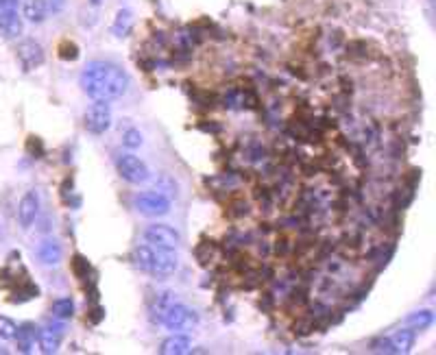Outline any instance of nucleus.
Segmentation results:
<instances>
[{"label": "nucleus", "instance_id": "nucleus-1", "mask_svg": "<svg viewBox=\"0 0 436 355\" xmlns=\"http://www.w3.org/2000/svg\"><path fill=\"white\" fill-rule=\"evenodd\" d=\"M83 92L92 100H116L129 89V74L112 61H90L79 76Z\"/></svg>", "mask_w": 436, "mask_h": 355}, {"label": "nucleus", "instance_id": "nucleus-2", "mask_svg": "<svg viewBox=\"0 0 436 355\" xmlns=\"http://www.w3.org/2000/svg\"><path fill=\"white\" fill-rule=\"evenodd\" d=\"M134 264L153 275V277H170L179 268V257L168 248H155L151 244H140L134 248Z\"/></svg>", "mask_w": 436, "mask_h": 355}, {"label": "nucleus", "instance_id": "nucleus-3", "mask_svg": "<svg viewBox=\"0 0 436 355\" xmlns=\"http://www.w3.org/2000/svg\"><path fill=\"white\" fill-rule=\"evenodd\" d=\"M116 170L127 183H134V186H140V183H147L151 179V170L144 164L138 155L134 153H123L116 157Z\"/></svg>", "mask_w": 436, "mask_h": 355}, {"label": "nucleus", "instance_id": "nucleus-4", "mask_svg": "<svg viewBox=\"0 0 436 355\" xmlns=\"http://www.w3.org/2000/svg\"><path fill=\"white\" fill-rule=\"evenodd\" d=\"M168 332H188L192 327L199 325V314H196L192 308L181 305V303H173L160 321Z\"/></svg>", "mask_w": 436, "mask_h": 355}, {"label": "nucleus", "instance_id": "nucleus-5", "mask_svg": "<svg viewBox=\"0 0 436 355\" xmlns=\"http://www.w3.org/2000/svg\"><path fill=\"white\" fill-rule=\"evenodd\" d=\"M142 238L147 244H151L155 248H168V251H177V246L181 244V233L175 227L164 225V222L149 225L144 229Z\"/></svg>", "mask_w": 436, "mask_h": 355}, {"label": "nucleus", "instance_id": "nucleus-6", "mask_svg": "<svg viewBox=\"0 0 436 355\" xmlns=\"http://www.w3.org/2000/svg\"><path fill=\"white\" fill-rule=\"evenodd\" d=\"M83 125L90 133L103 136L112 129V107L105 100H94L83 116Z\"/></svg>", "mask_w": 436, "mask_h": 355}, {"label": "nucleus", "instance_id": "nucleus-7", "mask_svg": "<svg viewBox=\"0 0 436 355\" xmlns=\"http://www.w3.org/2000/svg\"><path fill=\"white\" fill-rule=\"evenodd\" d=\"M136 209L142 216L162 218L170 212V199L160 192H142L136 196Z\"/></svg>", "mask_w": 436, "mask_h": 355}, {"label": "nucleus", "instance_id": "nucleus-8", "mask_svg": "<svg viewBox=\"0 0 436 355\" xmlns=\"http://www.w3.org/2000/svg\"><path fill=\"white\" fill-rule=\"evenodd\" d=\"M16 59L24 72H33L44 63V48L35 39H24L16 48Z\"/></svg>", "mask_w": 436, "mask_h": 355}, {"label": "nucleus", "instance_id": "nucleus-9", "mask_svg": "<svg viewBox=\"0 0 436 355\" xmlns=\"http://www.w3.org/2000/svg\"><path fill=\"white\" fill-rule=\"evenodd\" d=\"M39 194L35 190L24 192V196L20 199L18 205V220H20V227L22 229H31V225L37 220L39 216Z\"/></svg>", "mask_w": 436, "mask_h": 355}, {"label": "nucleus", "instance_id": "nucleus-10", "mask_svg": "<svg viewBox=\"0 0 436 355\" xmlns=\"http://www.w3.org/2000/svg\"><path fill=\"white\" fill-rule=\"evenodd\" d=\"M24 18L20 11H0V35L5 39H16L22 35Z\"/></svg>", "mask_w": 436, "mask_h": 355}, {"label": "nucleus", "instance_id": "nucleus-11", "mask_svg": "<svg viewBox=\"0 0 436 355\" xmlns=\"http://www.w3.org/2000/svg\"><path fill=\"white\" fill-rule=\"evenodd\" d=\"M37 257L44 266H57L63 257V251L57 240H44L37 246Z\"/></svg>", "mask_w": 436, "mask_h": 355}, {"label": "nucleus", "instance_id": "nucleus-12", "mask_svg": "<svg viewBox=\"0 0 436 355\" xmlns=\"http://www.w3.org/2000/svg\"><path fill=\"white\" fill-rule=\"evenodd\" d=\"M37 334H39V330L35 325H31V323H26V325H22V327H18V332H16V345H18V351L20 353H31L33 349H35V340H37Z\"/></svg>", "mask_w": 436, "mask_h": 355}, {"label": "nucleus", "instance_id": "nucleus-13", "mask_svg": "<svg viewBox=\"0 0 436 355\" xmlns=\"http://www.w3.org/2000/svg\"><path fill=\"white\" fill-rule=\"evenodd\" d=\"M192 351V343L188 336H170L166 338L164 343L160 345V353L162 355H183V353H190Z\"/></svg>", "mask_w": 436, "mask_h": 355}, {"label": "nucleus", "instance_id": "nucleus-14", "mask_svg": "<svg viewBox=\"0 0 436 355\" xmlns=\"http://www.w3.org/2000/svg\"><path fill=\"white\" fill-rule=\"evenodd\" d=\"M415 340H417V334L413 330H399L397 334H393L388 338L391 343V353H411V349L415 347Z\"/></svg>", "mask_w": 436, "mask_h": 355}, {"label": "nucleus", "instance_id": "nucleus-15", "mask_svg": "<svg viewBox=\"0 0 436 355\" xmlns=\"http://www.w3.org/2000/svg\"><path fill=\"white\" fill-rule=\"evenodd\" d=\"M59 343H61V334L55 332L52 327H46V330H39L37 334V345L39 351L50 355V353H57L59 351Z\"/></svg>", "mask_w": 436, "mask_h": 355}, {"label": "nucleus", "instance_id": "nucleus-16", "mask_svg": "<svg viewBox=\"0 0 436 355\" xmlns=\"http://www.w3.org/2000/svg\"><path fill=\"white\" fill-rule=\"evenodd\" d=\"M22 16L31 24H42L48 18V11L42 0H24L22 3Z\"/></svg>", "mask_w": 436, "mask_h": 355}, {"label": "nucleus", "instance_id": "nucleus-17", "mask_svg": "<svg viewBox=\"0 0 436 355\" xmlns=\"http://www.w3.org/2000/svg\"><path fill=\"white\" fill-rule=\"evenodd\" d=\"M432 323H434V314L430 310L413 312L411 316L404 321V325L408 327V330H413V332H424V330H428Z\"/></svg>", "mask_w": 436, "mask_h": 355}, {"label": "nucleus", "instance_id": "nucleus-18", "mask_svg": "<svg viewBox=\"0 0 436 355\" xmlns=\"http://www.w3.org/2000/svg\"><path fill=\"white\" fill-rule=\"evenodd\" d=\"M131 29H134V13H131L129 9H121L116 13V20L112 24V31L116 37H127L131 33Z\"/></svg>", "mask_w": 436, "mask_h": 355}, {"label": "nucleus", "instance_id": "nucleus-19", "mask_svg": "<svg viewBox=\"0 0 436 355\" xmlns=\"http://www.w3.org/2000/svg\"><path fill=\"white\" fill-rule=\"evenodd\" d=\"M52 316L57 321H68L74 316V301L70 297H61L52 301Z\"/></svg>", "mask_w": 436, "mask_h": 355}, {"label": "nucleus", "instance_id": "nucleus-20", "mask_svg": "<svg viewBox=\"0 0 436 355\" xmlns=\"http://www.w3.org/2000/svg\"><path fill=\"white\" fill-rule=\"evenodd\" d=\"M18 332V325L7 316H0V340H13Z\"/></svg>", "mask_w": 436, "mask_h": 355}, {"label": "nucleus", "instance_id": "nucleus-21", "mask_svg": "<svg viewBox=\"0 0 436 355\" xmlns=\"http://www.w3.org/2000/svg\"><path fill=\"white\" fill-rule=\"evenodd\" d=\"M123 144L129 149V151H134V149H138L140 144H142V133L138 129H129V131H125V136H123Z\"/></svg>", "mask_w": 436, "mask_h": 355}, {"label": "nucleus", "instance_id": "nucleus-22", "mask_svg": "<svg viewBox=\"0 0 436 355\" xmlns=\"http://www.w3.org/2000/svg\"><path fill=\"white\" fill-rule=\"evenodd\" d=\"M59 57H61V59H70V61H72V59H76V57H79V48H76L72 42H63V44H61V48H59Z\"/></svg>", "mask_w": 436, "mask_h": 355}, {"label": "nucleus", "instance_id": "nucleus-23", "mask_svg": "<svg viewBox=\"0 0 436 355\" xmlns=\"http://www.w3.org/2000/svg\"><path fill=\"white\" fill-rule=\"evenodd\" d=\"M42 3L48 11V16H57V13H61L65 7V0H42Z\"/></svg>", "mask_w": 436, "mask_h": 355}, {"label": "nucleus", "instance_id": "nucleus-24", "mask_svg": "<svg viewBox=\"0 0 436 355\" xmlns=\"http://www.w3.org/2000/svg\"><path fill=\"white\" fill-rule=\"evenodd\" d=\"M20 0H0V11H20Z\"/></svg>", "mask_w": 436, "mask_h": 355}]
</instances>
